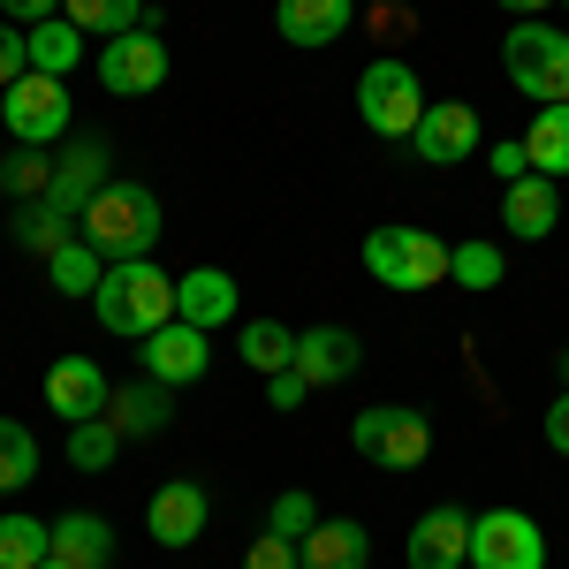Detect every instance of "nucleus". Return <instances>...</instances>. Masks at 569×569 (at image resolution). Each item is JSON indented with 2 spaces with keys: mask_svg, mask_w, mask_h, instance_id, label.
I'll return each instance as SVG.
<instances>
[{
  "mask_svg": "<svg viewBox=\"0 0 569 569\" xmlns=\"http://www.w3.org/2000/svg\"><path fill=\"white\" fill-rule=\"evenodd\" d=\"M350 448L372 471H418L433 456V418L410 410V402H372L350 418Z\"/></svg>",
  "mask_w": 569,
  "mask_h": 569,
  "instance_id": "obj_5",
  "label": "nucleus"
},
{
  "mask_svg": "<svg viewBox=\"0 0 569 569\" xmlns=\"http://www.w3.org/2000/svg\"><path fill=\"white\" fill-rule=\"evenodd\" d=\"M357 23V0H273V31L289 46H335Z\"/></svg>",
  "mask_w": 569,
  "mask_h": 569,
  "instance_id": "obj_21",
  "label": "nucleus"
},
{
  "mask_svg": "<svg viewBox=\"0 0 569 569\" xmlns=\"http://www.w3.org/2000/svg\"><path fill=\"white\" fill-rule=\"evenodd\" d=\"M365 273H372L380 289H402V297L440 289V281H448V243L426 236V228H372V236H365Z\"/></svg>",
  "mask_w": 569,
  "mask_h": 569,
  "instance_id": "obj_6",
  "label": "nucleus"
},
{
  "mask_svg": "<svg viewBox=\"0 0 569 569\" xmlns=\"http://www.w3.org/2000/svg\"><path fill=\"white\" fill-rule=\"evenodd\" d=\"M31 479H39V440L16 418H0V493H23Z\"/></svg>",
  "mask_w": 569,
  "mask_h": 569,
  "instance_id": "obj_32",
  "label": "nucleus"
},
{
  "mask_svg": "<svg viewBox=\"0 0 569 569\" xmlns=\"http://www.w3.org/2000/svg\"><path fill=\"white\" fill-rule=\"evenodd\" d=\"M77 236H84L91 251L107 266H122V259H152V243H160V198L144 190V182L130 176H114L99 198L84 206V220H77Z\"/></svg>",
  "mask_w": 569,
  "mask_h": 569,
  "instance_id": "obj_1",
  "label": "nucleus"
},
{
  "mask_svg": "<svg viewBox=\"0 0 569 569\" xmlns=\"http://www.w3.org/2000/svg\"><path fill=\"white\" fill-rule=\"evenodd\" d=\"M99 84L114 91V99H152V91L168 84V46H160V31H122V39L99 46Z\"/></svg>",
  "mask_w": 569,
  "mask_h": 569,
  "instance_id": "obj_10",
  "label": "nucleus"
},
{
  "mask_svg": "<svg viewBox=\"0 0 569 569\" xmlns=\"http://www.w3.org/2000/svg\"><path fill=\"white\" fill-rule=\"evenodd\" d=\"M243 569H305V562H297V539L259 531V539H251V555H243Z\"/></svg>",
  "mask_w": 569,
  "mask_h": 569,
  "instance_id": "obj_35",
  "label": "nucleus"
},
{
  "mask_svg": "<svg viewBox=\"0 0 569 569\" xmlns=\"http://www.w3.org/2000/svg\"><path fill=\"white\" fill-rule=\"evenodd\" d=\"M501 228H509L517 243H547V236L562 228V182H555V176L501 182Z\"/></svg>",
  "mask_w": 569,
  "mask_h": 569,
  "instance_id": "obj_15",
  "label": "nucleus"
},
{
  "mask_svg": "<svg viewBox=\"0 0 569 569\" xmlns=\"http://www.w3.org/2000/svg\"><path fill=\"white\" fill-rule=\"evenodd\" d=\"M46 16H61V0H0V23H16V31H31Z\"/></svg>",
  "mask_w": 569,
  "mask_h": 569,
  "instance_id": "obj_39",
  "label": "nucleus"
},
{
  "mask_svg": "<svg viewBox=\"0 0 569 569\" xmlns=\"http://www.w3.org/2000/svg\"><path fill=\"white\" fill-rule=\"evenodd\" d=\"M433 99H426V84H418V69L410 61H395V53H380V61H365V77H357V122L372 137H388V144H410V130H418V114H426Z\"/></svg>",
  "mask_w": 569,
  "mask_h": 569,
  "instance_id": "obj_4",
  "label": "nucleus"
},
{
  "mask_svg": "<svg viewBox=\"0 0 569 569\" xmlns=\"http://www.w3.org/2000/svg\"><path fill=\"white\" fill-rule=\"evenodd\" d=\"M501 243H486V236H471V243H448V281L456 289H501Z\"/></svg>",
  "mask_w": 569,
  "mask_h": 569,
  "instance_id": "obj_31",
  "label": "nucleus"
},
{
  "mask_svg": "<svg viewBox=\"0 0 569 569\" xmlns=\"http://www.w3.org/2000/svg\"><path fill=\"white\" fill-rule=\"evenodd\" d=\"M0 137L8 144H61L69 137V77H39L23 69L16 84L0 91Z\"/></svg>",
  "mask_w": 569,
  "mask_h": 569,
  "instance_id": "obj_7",
  "label": "nucleus"
},
{
  "mask_svg": "<svg viewBox=\"0 0 569 569\" xmlns=\"http://www.w3.org/2000/svg\"><path fill=\"white\" fill-rule=\"evenodd\" d=\"M69 236H77V228L53 213L46 198H31V206H8V243H16L23 259H53V251H61Z\"/></svg>",
  "mask_w": 569,
  "mask_h": 569,
  "instance_id": "obj_24",
  "label": "nucleus"
},
{
  "mask_svg": "<svg viewBox=\"0 0 569 569\" xmlns=\"http://www.w3.org/2000/svg\"><path fill=\"white\" fill-rule=\"evenodd\" d=\"M107 426L122 440H152V433H168L176 426V388H160V380H122L114 388V402H107Z\"/></svg>",
  "mask_w": 569,
  "mask_h": 569,
  "instance_id": "obj_18",
  "label": "nucleus"
},
{
  "mask_svg": "<svg viewBox=\"0 0 569 569\" xmlns=\"http://www.w3.org/2000/svg\"><path fill=\"white\" fill-rule=\"evenodd\" d=\"M107 182H114V152H107V137H69V144L53 152V190H46V206L77 228L84 206L107 190Z\"/></svg>",
  "mask_w": 569,
  "mask_h": 569,
  "instance_id": "obj_8",
  "label": "nucleus"
},
{
  "mask_svg": "<svg viewBox=\"0 0 569 569\" xmlns=\"http://www.w3.org/2000/svg\"><path fill=\"white\" fill-rule=\"evenodd\" d=\"M501 8H509V16H547L555 0H501Z\"/></svg>",
  "mask_w": 569,
  "mask_h": 569,
  "instance_id": "obj_41",
  "label": "nucleus"
},
{
  "mask_svg": "<svg viewBox=\"0 0 569 569\" xmlns=\"http://www.w3.org/2000/svg\"><path fill=\"white\" fill-rule=\"evenodd\" d=\"M61 16L84 31V39H122V31H160V8L144 0H61Z\"/></svg>",
  "mask_w": 569,
  "mask_h": 569,
  "instance_id": "obj_23",
  "label": "nucleus"
},
{
  "mask_svg": "<svg viewBox=\"0 0 569 569\" xmlns=\"http://www.w3.org/2000/svg\"><path fill=\"white\" fill-rule=\"evenodd\" d=\"M122 456V433L107 426V418H84V426H69V471H107Z\"/></svg>",
  "mask_w": 569,
  "mask_h": 569,
  "instance_id": "obj_33",
  "label": "nucleus"
},
{
  "mask_svg": "<svg viewBox=\"0 0 569 569\" xmlns=\"http://www.w3.org/2000/svg\"><path fill=\"white\" fill-rule=\"evenodd\" d=\"M297 562L305 569H365L372 562V531L357 525V517H319L297 539Z\"/></svg>",
  "mask_w": 569,
  "mask_h": 569,
  "instance_id": "obj_20",
  "label": "nucleus"
},
{
  "mask_svg": "<svg viewBox=\"0 0 569 569\" xmlns=\"http://www.w3.org/2000/svg\"><path fill=\"white\" fill-rule=\"evenodd\" d=\"M23 69H31V46H23V31H16V23H0V91L16 84Z\"/></svg>",
  "mask_w": 569,
  "mask_h": 569,
  "instance_id": "obj_37",
  "label": "nucleus"
},
{
  "mask_svg": "<svg viewBox=\"0 0 569 569\" xmlns=\"http://www.w3.org/2000/svg\"><path fill=\"white\" fill-rule=\"evenodd\" d=\"M0 160H8V144H0Z\"/></svg>",
  "mask_w": 569,
  "mask_h": 569,
  "instance_id": "obj_45",
  "label": "nucleus"
},
{
  "mask_svg": "<svg viewBox=\"0 0 569 569\" xmlns=\"http://www.w3.org/2000/svg\"><path fill=\"white\" fill-rule=\"evenodd\" d=\"M0 190H8V206H31V198H46V190H53V152H39V144H16V152L0 160Z\"/></svg>",
  "mask_w": 569,
  "mask_h": 569,
  "instance_id": "obj_29",
  "label": "nucleus"
},
{
  "mask_svg": "<svg viewBox=\"0 0 569 569\" xmlns=\"http://www.w3.org/2000/svg\"><path fill=\"white\" fill-rule=\"evenodd\" d=\"M144 380H160V388H190V380H206V327H190V319H168L160 335H144Z\"/></svg>",
  "mask_w": 569,
  "mask_h": 569,
  "instance_id": "obj_14",
  "label": "nucleus"
},
{
  "mask_svg": "<svg viewBox=\"0 0 569 569\" xmlns=\"http://www.w3.org/2000/svg\"><path fill=\"white\" fill-rule=\"evenodd\" d=\"M501 77L525 91L531 107H569V31L547 23V16L509 23V39H501Z\"/></svg>",
  "mask_w": 569,
  "mask_h": 569,
  "instance_id": "obj_3",
  "label": "nucleus"
},
{
  "mask_svg": "<svg viewBox=\"0 0 569 569\" xmlns=\"http://www.w3.org/2000/svg\"><path fill=\"white\" fill-rule=\"evenodd\" d=\"M486 168H493L501 182L531 176V160H525V137H501V144H486Z\"/></svg>",
  "mask_w": 569,
  "mask_h": 569,
  "instance_id": "obj_36",
  "label": "nucleus"
},
{
  "mask_svg": "<svg viewBox=\"0 0 569 569\" xmlns=\"http://www.w3.org/2000/svg\"><path fill=\"white\" fill-rule=\"evenodd\" d=\"M236 350H243V365H251L259 380H273V372L297 365V327H281V319H243Z\"/></svg>",
  "mask_w": 569,
  "mask_h": 569,
  "instance_id": "obj_27",
  "label": "nucleus"
},
{
  "mask_svg": "<svg viewBox=\"0 0 569 569\" xmlns=\"http://www.w3.org/2000/svg\"><path fill=\"white\" fill-rule=\"evenodd\" d=\"M243 311V289H236V273H220V266H190V273H176V319H190V327H228Z\"/></svg>",
  "mask_w": 569,
  "mask_h": 569,
  "instance_id": "obj_17",
  "label": "nucleus"
},
{
  "mask_svg": "<svg viewBox=\"0 0 569 569\" xmlns=\"http://www.w3.org/2000/svg\"><path fill=\"white\" fill-rule=\"evenodd\" d=\"M410 152H418V168H463L479 152V107H463V99L426 107L418 130H410Z\"/></svg>",
  "mask_w": 569,
  "mask_h": 569,
  "instance_id": "obj_11",
  "label": "nucleus"
},
{
  "mask_svg": "<svg viewBox=\"0 0 569 569\" xmlns=\"http://www.w3.org/2000/svg\"><path fill=\"white\" fill-rule=\"evenodd\" d=\"M39 569H69V562H53V555H46V562H39Z\"/></svg>",
  "mask_w": 569,
  "mask_h": 569,
  "instance_id": "obj_43",
  "label": "nucleus"
},
{
  "mask_svg": "<svg viewBox=\"0 0 569 569\" xmlns=\"http://www.w3.org/2000/svg\"><path fill=\"white\" fill-rule=\"evenodd\" d=\"M471 569H547V531L525 509H486L471 517Z\"/></svg>",
  "mask_w": 569,
  "mask_h": 569,
  "instance_id": "obj_9",
  "label": "nucleus"
},
{
  "mask_svg": "<svg viewBox=\"0 0 569 569\" xmlns=\"http://www.w3.org/2000/svg\"><path fill=\"white\" fill-rule=\"evenodd\" d=\"M23 46H31V69H39V77H69V69L84 61V31H77L69 16L31 23V31H23Z\"/></svg>",
  "mask_w": 569,
  "mask_h": 569,
  "instance_id": "obj_26",
  "label": "nucleus"
},
{
  "mask_svg": "<svg viewBox=\"0 0 569 569\" xmlns=\"http://www.w3.org/2000/svg\"><path fill=\"white\" fill-rule=\"evenodd\" d=\"M107 402H114V380H107V372H99L84 350H77V357H53V365H46V410H53L61 426L107 418Z\"/></svg>",
  "mask_w": 569,
  "mask_h": 569,
  "instance_id": "obj_12",
  "label": "nucleus"
},
{
  "mask_svg": "<svg viewBox=\"0 0 569 569\" xmlns=\"http://www.w3.org/2000/svg\"><path fill=\"white\" fill-rule=\"evenodd\" d=\"M319 525V501H311L305 486H289V493H273V509H266V531H281V539H305Z\"/></svg>",
  "mask_w": 569,
  "mask_h": 569,
  "instance_id": "obj_34",
  "label": "nucleus"
},
{
  "mask_svg": "<svg viewBox=\"0 0 569 569\" xmlns=\"http://www.w3.org/2000/svg\"><path fill=\"white\" fill-rule=\"evenodd\" d=\"M46 281H53L61 297H99V281H107V259L91 251L84 236H69V243L46 259Z\"/></svg>",
  "mask_w": 569,
  "mask_h": 569,
  "instance_id": "obj_28",
  "label": "nucleus"
},
{
  "mask_svg": "<svg viewBox=\"0 0 569 569\" xmlns=\"http://www.w3.org/2000/svg\"><path fill=\"white\" fill-rule=\"evenodd\" d=\"M555 372H562V388H569V350H562V357H555Z\"/></svg>",
  "mask_w": 569,
  "mask_h": 569,
  "instance_id": "obj_42",
  "label": "nucleus"
},
{
  "mask_svg": "<svg viewBox=\"0 0 569 569\" xmlns=\"http://www.w3.org/2000/svg\"><path fill=\"white\" fill-rule=\"evenodd\" d=\"M402 562H410V569H463V562H471V517H463L456 501H448V509H426V517L410 525Z\"/></svg>",
  "mask_w": 569,
  "mask_h": 569,
  "instance_id": "obj_16",
  "label": "nucleus"
},
{
  "mask_svg": "<svg viewBox=\"0 0 569 569\" xmlns=\"http://www.w3.org/2000/svg\"><path fill=\"white\" fill-rule=\"evenodd\" d=\"M357 365H365L357 327H305V335H297V372H305L311 388H342Z\"/></svg>",
  "mask_w": 569,
  "mask_h": 569,
  "instance_id": "obj_19",
  "label": "nucleus"
},
{
  "mask_svg": "<svg viewBox=\"0 0 569 569\" xmlns=\"http://www.w3.org/2000/svg\"><path fill=\"white\" fill-rule=\"evenodd\" d=\"M0 206H8V190H0Z\"/></svg>",
  "mask_w": 569,
  "mask_h": 569,
  "instance_id": "obj_44",
  "label": "nucleus"
},
{
  "mask_svg": "<svg viewBox=\"0 0 569 569\" xmlns=\"http://www.w3.org/2000/svg\"><path fill=\"white\" fill-rule=\"evenodd\" d=\"M53 562H69V569H107V562H114V525H107V517H91V509L53 517Z\"/></svg>",
  "mask_w": 569,
  "mask_h": 569,
  "instance_id": "obj_22",
  "label": "nucleus"
},
{
  "mask_svg": "<svg viewBox=\"0 0 569 569\" xmlns=\"http://www.w3.org/2000/svg\"><path fill=\"white\" fill-rule=\"evenodd\" d=\"M525 160L531 176H569V107H531V130H525Z\"/></svg>",
  "mask_w": 569,
  "mask_h": 569,
  "instance_id": "obj_25",
  "label": "nucleus"
},
{
  "mask_svg": "<svg viewBox=\"0 0 569 569\" xmlns=\"http://www.w3.org/2000/svg\"><path fill=\"white\" fill-rule=\"evenodd\" d=\"M46 555H53V525H39V517H0V569H39Z\"/></svg>",
  "mask_w": 569,
  "mask_h": 569,
  "instance_id": "obj_30",
  "label": "nucleus"
},
{
  "mask_svg": "<svg viewBox=\"0 0 569 569\" xmlns=\"http://www.w3.org/2000/svg\"><path fill=\"white\" fill-rule=\"evenodd\" d=\"M91 311H99V327H107V335H130V342H144V335H160V327L176 319V273H160L152 259L107 266V281H99Z\"/></svg>",
  "mask_w": 569,
  "mask_h": 569,
  "instance_id": "obj_2",
  "label": "nucleus"
},
{
  "mask_svg": "<svg viewBox=\"0 0 569 569\" xmlns=\"http://www.w3.org/2000/svg\"><path fill=\"white\" fill-rule=\"evenodd\" d=\"M539 433H547V448H555V456H569V388L547 402V426H539Z\"/></svg>",
  "mask_w": 569,
  "mask_h": 569,
  "instance_id": "obj_40",
  "label": "nucleus"
},
{
  "mask_svg": "<svg viewBox=\"0 0 569 569\" xmlns=\"http://www.w3.org/2000/svg\"><path fill=\"white\" fill-rule=\"evenodd\" d=\"M305 395H311V380H305V372H297V365L266 380V402H273V410H305Z\"/></svg>",
  "mask_w": 569,
  "mask_h": 569,
  "instance_id": "obj_38",
  "label": "nucleus"
},
{
  "mask_svg": "<svg viewBox=\"0 0 569 569\" xmlns=\"http://www.w3.org/2000/svg\"><path fill=\"white\" fill-rule=\"evenodd\" d=\"M206 517H213L206 486H198V479H168L160 493H152V509H144V531H152L168 555H182V547L206 539Z\"/></svg>",
  "mask_w": 569,
  "mask_h": 569,
  "instance_id": "obj_13",
  "label": "nucleus"
}]
</instances>
